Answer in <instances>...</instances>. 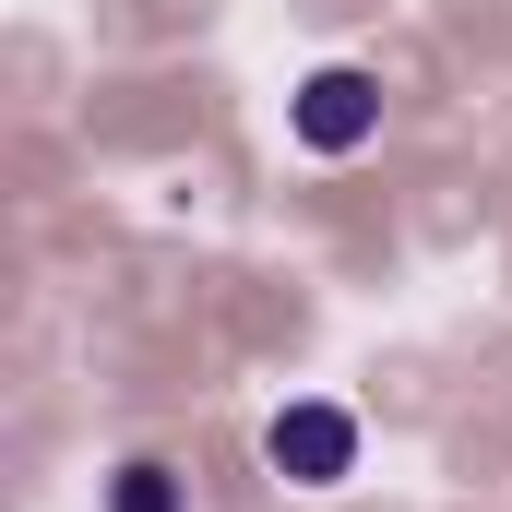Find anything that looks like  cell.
<instances>
[{"instance_id": "obj_3", "label": "cell", "mask_w": 512, "mask_h": 512, "mask_svg": "<svg viewBox=\"0 0 512 512\" xmlns=\"http://www.w3.org/2000/svg\"><path fill=\"white\" fill-rule=\"evenodd\" d=\"M108 512H179V477H167L155 453H131L120 477H108Z\"/></svg>"}, {"instance_id": "obj_1", "label": "cell", "mask_w": 512, "mask_h": 512, "mask_svg": "<svg viewBox=\"0 0 512 512\" xmlns=\"http://www.w3.org/2000/svg\"><path fill=\"white\" fill-rule=\"evenodd\" d=\"M262 465H274L286 489H346V477H358V417H346L334 393H298V405L262 417Z\"/></svg>"}, {"instance_id": "obj_2", "label": "cell", "mask_w": 512, "mask_h": 512, "mask_svg": "<svg viewBox=\"0 0 512 512\" xmlns=\"http://www.w3.org/2000/svg\"><path fill=\"white\" fill-rule=\"evenodd\" d=\"M286 131H298L310 155H358V143L382 131V84H370L358 60H322V72L286 96Z\"/></svg>"}]
</instances>
